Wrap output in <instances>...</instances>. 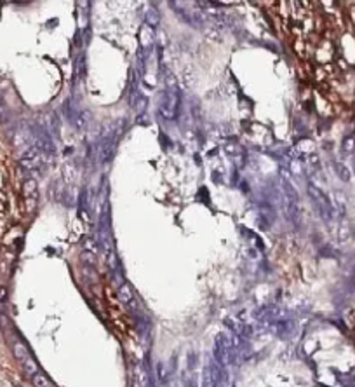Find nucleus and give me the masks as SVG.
Masks as SVG:
<instances>
[{
  "instance_id": "obj_1",
  "label": "nucleus",
  "mask_w": 355,
  "mask_h": 387,
  "mask_svg": "<svg viewBox=\"0 0 355 387\" xmlns=\"http://www.w3.org/2000/svg\"><path fill=\"white\" fill-rule=\"evenodd\" d=\"M40 164H42V159H40L39 152H37L35 148L28 150L23 157H21V168L30 169V171H33V169L40 168Z\"/></svg>"
},
{
  "instance_id": "obj_2",
  "label": "nucleus",
  "mask_w": 355,
  "mask_h": 387,
  "mask_svg": "<svg viewBox=\"0 0 355 387\" xmlns=\"http://www.w3.org/2000/svg\"><path fill=\"white\" fill-rule=\"evenodd\" d=\"M23 194L26 199H35L37 201V182L32 178H28L23 185Z\"/></svg>"
},
{
  "instance_id": "obj_3",
  "label": "nucleus",
  "mask_w": 355,
  "mask_h": 387,
  "mask_svg": "<svg viewBox=\"0 0 355 387\" xmlns=\"http://www.w3.org/2000/svg\"><path fill=\"white\" fill-rule=\"evenodd\" d=\"M23 368H24V371H26L30 377H33L35 373H39V366H37V363L33 361L32 358H30V356L23 361Z\"/></svg>"
},
{
  "instance_id": "obj_4",
  "label": "nucleus",
  "mask_w": 355,
  "mask_h": 387,
  "mask_svg": "<svg viewBox=\"0 0 355 387\" xmlns=\"http://www.w3.org/2000/svg\"><path fill=\"white\" fill-rule=\"evenodd\" d=\"M32 384L35 387H51V382L47 380V377H45L44 373H40V371L32 377Z\"/></svg>"
},
{
  "instance_id": "obj_5",
  "label": "nucleus",
  "mask_w": 355,
  "mask_h": 387,
  "mask_svg": "<svg viewBox=\"0 0 355 387\" xmlns=\"http://www.w3.org/2000/svg\"><path fill=\"white\" fill-rule=\"evenodd\" d=\"M14 356L18 359H21V361H24V359L28 358V352H26V347H24L23 343H16L14 345Z\"/></svg>"
},
{
  "instance_id": "obj_6",
  "label": "nucleus",
  "mask_w": 355,
  "mask_h": 387,
  "mask_svg": "<svg viewBox=\"0 0 355 387\" xmlns=\"http://www.w3.org/2000/svg\"><path fill=\"white\" fill-rule=\"evenodd\" d=\"M119 295H120V300H122V302H131V300H132V292L129 290L127 286L120 288Z\"/></svg>"
},
{
  "instance_id": "obj_7",
  "label": "nucleus",
  "mask_w": 355,
  "mask_h": 387,
  "mask_svg": "<svg viewBox=\"0 0 355 387\" xmlns=\"http://www.w3.org/2000/svg\"><path fill=\"white\" fill-rule=\"evenodd\" d=\"M336 169L339 171V178L343 180V182H348V180H350V171H348L347 168H343V166H336Z\"/></svg>"
},
{
  "instance_id": "obj_8",
  "label": "nucleus",
  "mask_w": 355,
  "mask_h": 387,
  "mask_svg": "<svg viewBox=\"0 0 355 387\" xmlns=\"http://www.w3.org/2000/svg\"><path fill=\"white\" fill-rule=\"evenodd\" d=\"M7 108H5L4 101L0 100V122H7Z\"/></svg>"
},
{
  "instance_id": "obj_9",
  "label": "nucleus",
  "mask_w": 355,
  "mask_h": 387,
  "mask_svg": "<svg viewBox=\"0 0 355 387\" xmlns=\"http://www.w3.org/2000/svg\"><path fill=\"white\" fill-rule=\"evenodd\" d=\"M343 145H345V150H347V152H354L355 150V140H354V138H347Z\"/></svg>"
},
{
  "instance_id": "obj_10",
  "label": "nucleus",
  "mask_w": 355,
  "mask_h": 387,
  "mask_svg": "<svg viewBox=\"0 0 355 387\" xmlns=\"http://www.w3.org/2000/svg\"><path fill=\"white\" fill-rule=\"evenodd\" d=\"M7 296H9L7 288H5V286H0V303H4L5 300H7Z\"/></svg>"
}]
</instances>
